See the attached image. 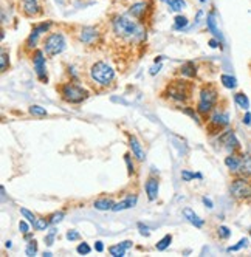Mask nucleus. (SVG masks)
I'll return each mask as SVG.
<instances>
[{"label":"nucleus","mask_w":251,"mask_h":257,"mask_svg":"<svg viewBox=\"0 0 251 257\" xmlns=\"http://www.w3.org/2000/svg\"><path fill=\"white\" fill-rule=\"evenodd\" d=\"M30 113L36 116H47V110L41 105H31L30 107Z\"/></svg>","instance_id":"nucleus-28"},{"label":"nucleus","mask_w":251,"mask_h":257,"mask_svg":"<svg viewBox=\"0 0 251 257\" xmlns=\"http://www.w3.org/2000/svg\"><path fill=\"white\" fill-rule=\"evenodd\" d=\"M225 164L226 168L232 172H237L239 171V166H240V157H236V155H229L225 158Z\"/></svg>","instance_id":"nucleus-21"},{"label":"nucleus","mask_w":251,"mask_h":257,"mask_svg":"<svg viewBox=\"0 0 251 257\" xmlns=\"http://www.w3.org/2000/svg\"><path fill=\"white\" fill-rule=\"evenodd\" d=\"M93 206H95V209H99V211H109V209L112 211L115 203L110 198H99V200L95 201Z\"/></svg>","instance_id":"nucleus-20"},{"label":"nucleus","mask_w":251,"mask_h":257,"mask_svg":"<svg viewBox=\"0 0 251 257\" xmlns=\"http://www.w3.org/2000/svg\"><path fill=\"white\" fill-rule=\"evenodd\" d=\"M21 212H22V215H24V217H25V218L28 220L30 223H33V226H34L36 223H38V217H36V215H34L33 212H30L28 209L22 208V209H21Z\"/></svg>","instance_id":"nucleus-29"},{"label":"nucleus","mask_w":251,"mask_h":257,"mask_svg":"<svg viewBox=\"0 0 251 257\" xmlns=\"http://www.w3.org/2000/svg\"><path fill=\"white\" fill-rule=\"evenodd\" d=\"M19 229H21L22 234H28V232H30V226H28L25 222H21V223H19Z\"/></svg>","instance_id":"nucleus-41"},{"label":"nucleus","mask_w":251,"mask_h":257,"mask_svg":"<svg viewBox=\"0 0 251 257\" xmlns=\"http://www.w3.org/2000/svg\"><path fill=\"white\" fill-rule=\"evenodd\" d=\"M137 201H138V198L134 195H131V197H128L126 200H122V201H119V203H116L115 206H113V209L112 211H115V212H118V211H124V209H129V208H134L135 205H137Z\"/></svg>","instance_id":"nucleus-16"},{"label":"nucleus","mask_w":251,"mask_h":257,"mask_svg":"<svg viewBox=\"0 0 251 257\" xmlns=\"http://www.w3.org/2000/svg\"><path fill=\"white\" fill-rule=\"evenodd\" d=\"M36 252H38V243H36L34 240H31L30 245L27 246V255H34Z\"/></svg>","instance_id":"nucleus-34"},{"label":"nucleus","mask_w":251,"mask_h":257,"mask_svg":"<svg viewBox=\"0 0 251 257\" xmlns=\"http://www.w3.org/2000/svg\"><path fill=\"white\" fill-rule=\"evenodd\" d=\"M182 73H183L185 76H194L195 75V67H194V64L192 62H188L186 65H183Z\"/></svg>","instance_id":"nucleus-30"},{"label":"nucleus","mask_w":251,"mask_h":257,"mask_svg":"<svg viewBox=\"0 0 251 257\" xmlns=\"http://www.w3.org/2000/svg\"><path fill=\"white\" fill-rule=\"evenodd\" d=\"M67 238H68L70 242H71V240H79L81 235H79V232H78V231L71 229V231H68V232H67Z\"/></svg>","instance_id":"nucleus-37"},{"label":"nucleus","mask_w":251,"mask_h":257,"mask_svg":"<svg viewBox=\"0 0 251 257\" xmlns=\"http://www.w3.org/2000/svg\"><path fill=\"white\" fill-rule=\"evenodd\" d=\"M146 10H148V5H146L145 2H138V4H135V5L131 7L129 14H131L132 17H135V19H141V17L145 16Z\"/></svg>","instance_id":"nucleus-19"},{"label":"nucleus","mask_w":251,"mask_h":257,"mask_svg":"<svg viewBox=\"0 0 251 257\" xmlns=\"http://www.w3.org/2000/svg\"><path fill=\"white\" fill-rule=\"evenodd\" d=\"M62 96L67 102H73V104H78V102H82L85 98H87V91L76 85V84H65L62 87Z\"/></svg>","instance_id":"nucleus-5"},{"label":"nucleus","mask_w":251,"mask_h":257,"mask_svg":"<svg viewBox=\"0 0 251 257\" xmlns=\"http://www.w3.org/2000/svg\"><path fill=\"white\" fill-rule=\"evenodd\" d=\"M219 235L222 238H228V237H231V231L226 226H219Z\"/></svg>","instance_id":"nucleus-38"},{"label":"nucleus","mask_w":251,"mask_h":257,"mask_svg":"<svg viewBox=\"0 0 251 257\" xmlns=\"http://www.w3.org/2000/svg\"><path fill=\"white\" fill-rule=\"evenodd\" d=\"M64 215H65V214H64L62 211H61V212H56V214H53V215H51V218H50V223H51V225L59 223L61 220L64 218Z\"/></svg>","instance_id":"nucleus-32"},{"label":"nucleus","mask_w":251,"mask_h":257,"mask_svg":"<svg viewBox=\"0 0 251 257\" xmlns=\"http://www.w3.org/2000/svg\"><path fill=\"white\" fill-rule=\"evenodd\" d=\"M211 122L220 128V127H225V125L229 124V116L225 112H216V113L212 115V118H211Z\"/></svg>","instance_id":"nucleus-17"},{"label":"nucleus","mask_w":251,"mask_h":257,"mask_svg":"<svg viewBox=\"0 0 251 257\" xmlns=\"http://www.w3.org/2000/svg\"><path fill=\"white\" fill-rule=\"evenodd\" d=\"M222 141H223V144H225V148L229 151V152H232V151H236V149H239V141H237V138H236V135L232 134V132H226L223 137H222Z\"/></svg>","instance_id":"nucleus-12"},{"label":"nucleus","mask_w":251,"mask_h":257,"mask_svg":"<svg viewBox=\"0 0 251 257\" xmlns=\"http://www.w3.org/2000/svg\"><path fill=\"white\" fill-rule=\"evenodd\" d=\"M90 76L95 82H98L101 85H107L115 79V71L109 64L96 62L90 68Z\"/></svg>","instance_id":"nucleus-2"},{"label":"nucleus","mask_w":251,"mask_h":257,"mask_svg":"<svg viewBox=\"0 0 251 257\" xmlns=\"http://www.w3.org/2000/svg\"><path fill=\"white\" fill-rule=\"evenodd\" d=\"M185 113L191 115V116H192V118H194V119H195L197 122H199V118H197V115H195V113L192 112V110H191V108H185Z\"/></svg>","instance_id":"nucleus-44"},{"label":"nucleus","mask_w":251,"mask_h":257,"mask_svg":"<svg viewBox=\"0 0 251 257\" xmlns=\"http://www.w3.org/2000/svg\"><path fill=\"white\" fill-rule=\"evenodd\" d=\"M76 251L79 252V254H82V255H85V254H90V251H92V248L88 246L85 242H82L81 245H78V248H76Z\"/></svg>","instance_id":"nucleus-31"},{"label":"nucleus","mask_w":251,"mask_h":257,"mask_svg":"<svg viewBox=\"0 0 251 257\" xmlns=\"http://www.w3.org/2000/svg\"><path fill=\"white\" fill-rule=\"evenodd\" d=\"M138 228H140V231H141V234H143V235H149V228H148L146 225L138 223Z\"/></svg>","instance_id":"nucleus-42"},{"label":"nucleus","mask_w":251,"mask_h":257,"mask_svg":"<svg viewBox=\"0 0 251 257\" xmlns=\"http://www.w3.org/2000/svg\"><path fill=\"white\" fill-rule=\"evenodd\" d=\"M126 248L122 243H119V245H113V246H110V249H109V252L113 255V257H122L124 254H126Z\"/></svg>","instance_id":"nucleus-26"},{"label":"nucleus","mask_w":251,"mask_h":257,"mask_svg":"<svg viewBox=\"0 0 251 257\" xmlns=\"http://www.w3.org/2000/svg\"><path fill=\"white\" fill-rule=\"evenodd\" d=\"M220 81L226 88H236V85H237V79L234 76H229V75H222Z\"/></svg>","instance_id":"nucleus-25"},{"label":"nucleus","mask_w":251,"mask_h":257,"mask_svg":"<svg viewBox=\"0 0 251 257\" xmlns=\"http://www.w3.org/2000/svg\"><path fill=\"white\" fill-rule=\"evenodd\" d=\"M33 65H34V71H36V75H38V78L41 81H47V64H45L44 53L41 50H36L34 51Z\"/></svg>","instance_id":"nucleus-7"},{"label":"nucleus","mask_w":251,"mask_h":257,"mask_svg":"<svg viewBox=\"0 0 251 257\" xmlns=\"http://www.w3.org/2000/svg\"><path fill=\"white\" fill-rule=\"evenodd\" d=\"M55 235H56V229H50V234L45 237L47 245H53V238H55Z\"/></svg>","instance_id":"nucleus-39"},{"label":"nucleus","mask_w":251,"mask_h":257,"mask_svg":"<svg viewBox=\"0 0 251 257\" xmlns=\"http://www.w3.org/2000/svg\"><path fill=\"white\" fill-rule=\"evenodd\" d=\"M129 146H131V149H132V152H134V155L137 157V160H140V161H143L145 160V151H143V148H141V144H140V141L135 138V137H131V140H129Z\"/></svg>","instance_id":"nucleus-18"},{"label":"nucleus","mask_w":251,"mask_h":257,"mask_svg":"<svg viewBox=\"0 0 251 257\" xmlns=\"http://www.w3.org/2000/svg\"><path fill=\"white\" fill-rule=\"evenodd\" d=\"M171 242H172V237H171L169 234H168V235H165V237L161 238V240L157 243V249H158V251H165V249L171 245Z\"/></svg>","instance_id":"nucleus-27"},{"label":"nucleus","mask_w":251,"mask_h":257,"mask_svg":"<svg viewBox=\"0 0 251 257\" xmlns=\"http://www.w3.org/2000/svg\"><path fill=\"white\" fill-rule=\"evenodd\" d=\"M203 203L206 205V208H209V209L212 208V201L209 198H206V197H203Z\"/></svg>","instance_id":"nucleus-46"},{"label":"nucleus","mask_w":251,"mask_h":257,"mask_svg":"<svg viewBox=\"0 0 251 257\" xmlns=\"http://www.w3.org/2000/svg\"><path fill=\"white\" fill-rule=\"evenodd\" d=\"M95 249H96L98 252H102V249H104V245H102V242H96V245H95Z\"/></svg>","instance_id":"nucleus-47"},{"label":"nucleus","mask_w":251,"mask_h":257,"mask_svg":"<svg viewBox=\"0 0 251 257\" xmlns=\"http://www.w3.org/2000/svg\"><path fill=\"white\" fill-rule=\"evenodd\" d=\"M22 11L25 13V16L33 17L41 11V5L39 0H22Z\"/></svg>","instance_id":"nucleus-9"},{"label":"nucleus","mask_w":251,"mask_h":257,"mask_svg":"<svg viewBox=\"0 0 251 257\" xmlns=\"http://www.w3.org/2000/svg\"><path fill=\"white\" fill-rule=\"evenodd\" d=\"M7 67H8V56L5 51H2V71H5Z\"/></svg>","instance_id":"nucleus-40"},{"label":"nucleus","mask_w":251,"mask_h":257,"mask_svg":"<svg viewBox=\"0 0 251 257\" xmlns=\"http://www.w3.org/2000/svg\"><path fill=\"white\" fill-rule=\"evenodd\" d=\"M206 28L209 30V33H212L214 38L222 41V34H220V30L217 28V21H216V14L214 13H209L206 17Z\"/></svg>","instance_id":"nucleus-11"},{"label":"nucleus","mask_w":251,"mask_h":257,"mask_svg":"<svg viewBox=\"0 0 251 257\" xmlns=\"http://www.w3.org/2000/svg\"><path fill=\"white\" fill-rule=\"evenodd\" d=\"M234 101H236V104H237L240 108H243V110H248V108H249V101H248L246 95H243V93H236V95H234Z\"/></svg>","instance_id":"nucleus-23"},{"label":"nucleus","mask_w":251,"mask_h":257,"mask_svg":"<svg viewBox=\"0 0 251 257\" xmlns=\"http://www.w3.org/2000/svg\"><path fill=\"white\" fill-rule=\"evenodd\" d=\"M229 192L232 194V197L236 198H251V183L246 181L245 178H237L232 181V185L229 188Z\"/></svg>","instance_id":"nucleus-6"},{"label":"nucleus","mask_w":251,"mask_h":257,"mask_svg":"<svg viewBox=\"0 0 251 257\" xmlns=\"http://www.w3.org/2000/svg\"><path fill=\"white\" fill-rule=\"evenodd\" d=\"M146 194H148V198L152 201V200H155L157 197H158V180H155V178H149L148 181H146Z\"/></svg>","instance_id":"nucleus-14"},{"label":"nucleus","mask_w":251,"mask_h":257,"mask_svg":"<svg viewBox=\"0 0 251 257\" xmlns=\"http://www.w3.org/2000/svg\"><path fill=\"white\" fill-rule=\"evenodd\" d=\"M98 39V31L92 27H87V28H82L81 34H79V41L82 44H93L95 41Z\"/></svg>","instance_id":"nucleus-10"},{"label":"nucleus","mask_w":251,"mask_h":257,"mask_svg":"<svg viewBox=\"0 0 251 257\" xmlns=\"http://www.w3.org/2000/svg\"><path fill=\"white\" fill-rule=\"evenodd\" d=\"M163 2L169 7L171 11H175V13H180L186 8L185 0H163Z\"/></svg>","instance_id":"nucleus-22"},{"label":"nucleus","mask_w":251,"mask_h":257,"mask_svg":"<svg viewBox=\"0 0 251 257\" xmlns=\"http://www.w3.org/2000/svg\"><path fill=\"white\" fill-rule=\"evenodd\" d=\"M124 160H126V163H128V168H129V172L132 174V172H134V164L131 163V155H126V157H124Z\"/></svg>","instance_id":"nucleus-43"},{"label":"nucleus","mask_w":251,"mask_h":257,"mask_svg":"<svg viewBox=\"0 0 251 257\" xmlns=\"http://www.w3.org/2000/svg\"><path fill=\"white\" fill-rule=\"evenodd\" d=\"M182 177H183V180L189 181V180H192V178H202V174H192V172L183 171V172H182Z\"/></svg>","instance_id":"nucleus-35"},{"label":"nucleus","mask_w":251,"mask_h":257,"mask_svg":"<svg viewBox=\"0 0 251 257\" xmlns=\"http://www.w3.org/2000/svg\"><path fill=\"white\" fill-rule=\"evenodd\" d=\"M237 172L242 177H251V155L240 157V166Z\"/></svg>","instance_id":"nucleus-15"},{"label":"nucleus","mask_w":251,"mask_h":257,"mask_svg":"<svg viewBox=\"0 0 251 257\" xmlns=\"http://www.w3.org/2000/svg\"><path fill=\"white\" fill-rule=\"evenodd\" d=\"M216 101H217V91L212 87L203 88L200 91V99H199V107H197V110H199L200 113L206 115L208 112H211V108L216 105Z\"/></svg>","instance_id":"nucleus-4"},{"label":"nucleus","mask_w":251,"mask_h":257,"mask_svg":"<svg viewBox=\"0 0 251 257\" xmlns=\"http://www.w3.org/2000/svg\"><path fill=\"white\" fill-rule=\"evenodd\" d=\"M112 27H113V33L126 41H141L146 36L145 30L141 28L140 24H137L135 21L129 19L126 16H116L112 21Z\"/></svg>","instance_id":"nucleus-1"},{"label":"nucleus","mask_w":251,"mask_h":257,"mask_svg":"<svg viewBox=\"0 0 251 257\" xmlns=\"http://www.w3.org/2000/svg\"><path fill=\"white\" fill-rule=\"evenodd\" d=\"M50 27H51V22H44V24L36 25V27L33 28L31 34L28 36L27 45H28V47H36V44H38L39 38H41V36H42L44 33H47V31L50 30Z\"/></svg>","instance_id":"nucleus-8"},{"label":"nucleus","mask_w":251,"mask_h":257,"mask_svg":"<svg viewBox=\"0 0 251 257\" xmlns=\"http://www.w3.org/2000/svg\"><path fill=\"white\" fill-rule=\"evenodd\" d=\"M183 215H185V218L188 220L189 223H192L194 226H197V228H202L203 226V218H200L199 215H197L191 208H186L185 211H183Z\"/></svg>","instance_id":"nucleus-13"},{"label":"nucleus","mask_w":251,"mask_h":257,"mask_svg":"<svg viewBox=\"0 0 251 257\" xmlns=\"http://www.w3.org/2000/svg\"><path fill=\"white\" fill-rule=\"evenodd\" d=\"M243 122L248 125V124H251V113H246L245 116H243Z\"/></svg>","instance_id":"nucleus-48"},{"label":"nucleus","mask_w":251,"mask_h":257,"mask_svg":"<svg viewBox=\"0 0 251 257\" xmlns=\"http://www.w3.org/2000/svg\"><path fill=\"white\" fill-rule=\"evenodd\" d=\"M248 245V240H246V238H242V240L237 243V245H234V246H229L228 248V251L231 252V251H239V249H242V248H245Z\"/></svg>","instance_id":"nucleus-33"},{"label":"nucleus","mask_w":251,"mask_h":257,"mask_svg":"<svg viewBox=\"0 0 251 257\" xmlns=\"http://www.w3.org/2000/svg\"><path fill=\"white\" fill-rule=\"evenodd\" d=\"M249 235H251V231H249Z\"/></svg>","instance_id":"nucleus-50"},{"label":"nucleus","mask_w":251,"mask_h":257,"mask_svg":"<svg viewBox=\"0 0 251 257\" xmlns=\"http://www.w3.org/2000/svg\"><path fill=\"white\" fill-rule=\"evenodd\" d=\"M65 45H67V42H65L64 34L51 33L44 41V51L48 54V56H56V54H59L65 50Z\"/></svg>","instance_id":"nucleus-3"},{"label":"nucleus","mask_w":251,"mask_h":257,"mask_svg":"<svg viewBox=\"0 0 251 257\" xmlns=\"http://www.w3.org/2000/svg\"><path fill=\"white\" fill-rule=\"evenodd\" d=\"M188 24H189V21L185 16H177L174 19V28L175 30H185L188 27Z\"/></svg>","instance_id":"nucleus-24"},{"label":"nucleus","mask_w":251,"mask_h":257,"mask_svg":"<svg viewBox=\"0 0 251 257\" xmlns=\"http://www.w3.org/2000/svg\"><path fill=\"white\" fill-rule=\"evenodd\" d=\"M160 68H161V64H158V65H157V68L154 67V68L151 70V75H155V73H158V71H160Z\"/></svg>","instance_id":"nucleus-49"},{"label":"nucleus","mask_w":251,"mask_h":257,"mask_svg":"<svg viewBox=\"0 0 251 257\" xmlns=\"http://www.w3.org/2000/svg\"><path fill=\"white\" fill-rule=\"evenodd\" d=\"M47 226H48V222H47L45 218H38V223L34 225V228H36V229H39V231L47 229Z\"/></svg>","instance_id":"nucleus-36"},{"label":"nucleus","mask_w":251,"mask_h":257,"mask_svg":"<svg viewBox=\"0 0 251 257\" xmlns=\"http://www.w3.org/2000/svg\"><path fill=\"white\" fill-rule=\"evenodd\" d=\"M209 47H211V48H217V47H219V41L211 39V41H209Z\"/></svg>","instance_id":"nucleus-45"}]
</instances>
